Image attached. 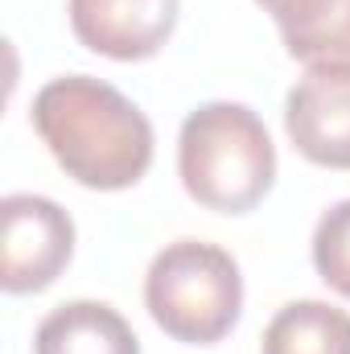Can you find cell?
<instances>
[{
  "mask_svg": "<svg viewBox=\"0 0 350 354\" xmlns=\"http://www.w3.org/2000/svg\"><path fill=\"white\" fill-rule=\"evenodd\" d=\"M33 128L66 177L87 189H128L153 165L149 115L91 75L50 79L33 95Z\"/></svg>",
  "mask_w": 350,
  "mask_h": 354,
  "instance_id": "1",
  "label": "cell"
},
{
  "mask_svg": "<svg viewBox=\"0 0 350 354\" xmlns=\"http://www.w3.org/2000/svg\"><path fill=\"white\" fill-rule=\"evenodd\" d=\"M185 194L219 214H248L276 185V145L248 103L214 99L185 115L177 136Z\"/></svg>",
  "mask_w": 350,
  "mask_h": 354,
  "instance_id": "2",
  "label": "cell"
},
{
  "mask_svg": "<svg viewBox=\"0 0 350 354\" xmlns=\"http://www.w3.org/2000/svg\"><path fill=\"white\" fill-rule=\"evenodd\" d=\"M145 309L177 342H223L243 313V276L235 256L206 239L165 243L145 272Z\"/></svg>",
  "mask_w": 350,
  "mask_h": 354,
  "instance_id": "3",
  "label": "cell"
},
{
  "mask_svg": "<svg viewBox=\"0 0 350 354\" xmlns=\"http://www.w3.org/2000/svg\"><path fill=\"white\" fill-rule=\"evenodd\" d=\"M4 223V256L0 288L4 292H42L50 288L75 256V223L71 214L42 194H8L0 202Z\"/></svg>",
  "mask_w": 350,
  "mask_h": 354,
  "instance_id": "4",
  "label": "cell"
},
{
  "mask_svg": "<svg viewBox=\"0 0 350 354\" xmlns=\"http://www.w3.org/2000/svg\"><path fill=\"white\" fill-rule=\"evenodd\" d=\"M284 132L305 161L350 169V71H305L284 99Z\"/></svg>",
  "mask_w": 350,
  "mask_h": 354,
  "instance_id": "5",
  "label": "cell"
},
{
  "mask_svg": "<svg viewBox=\"0 0 350 354\" xmlns=\"http://www.w3.org/2000/svg\"><path fill=\"white\" fill-rule=\"evenodd\" d=\"M66 12L91 54L116 62L153 58L177 25V0H66Z\"/></svg>",
  "mask_w": 350,
  "mask_h": 354,
  "instance_id": "6",
  "label": "cell"
},
{
  "mask_svg": "<svg viewBox=\"0 0 350 354\" xmlns=\"http://www.w3.org/2000/svg\"><path fill=\"white\" fill-rule=\"evenodd\" d=\"M284 50L313 66L350 71V0H260Z\"/></svg>",
  "mask_w": 350,
  "mask_h": 354,
  "instance_id": "7",
  "label": "cell"
},
{
  "mask_svg": "<svg viewBox=\"0 0 350 354\" xmlns=\"http://www.w3.org/2000/svg\"><path fill=\"white\" fill-rule=\"evenodd\" d=\"M33 354H140V338L107 301H62L42 317Z\"/></svg>",
  "mask_w": 350,
  "mask_h": 354,
  "instance_id": "8",
  "label": "cell"
},
{
  "mask_svg": "<svg viewBox=\"0 0 350 354\" xmlns=\"http://www.w3.org/2000/svg\"><path fill=\"white\" fill-rule=\"evenodd\" d=\"M260 354H350V313L330 301H288L268 322Z\"/></svg>",
  "mask_w": 350,
  "mask_h": 354,
  "instance_id": "9",
  "label": "cell"
},
{
  "mask_svg": "<svg viewBox=\"0 0 350 354\" xmlns=\"http://www.w3.org/2000/svg\"><path fill=\"white\" fill-rule=\"evenodd\" d=\"M313 268L317 276L350 297V198L334 202L313 227Z\"/></svg>",
  "mask_w": 350,
  "mask_h": 354,
  "instance_id": "10",
  "label": "cell"
}]
</instances>
